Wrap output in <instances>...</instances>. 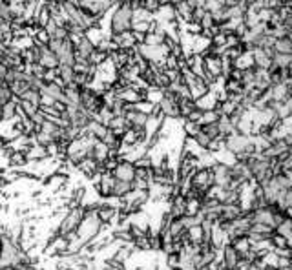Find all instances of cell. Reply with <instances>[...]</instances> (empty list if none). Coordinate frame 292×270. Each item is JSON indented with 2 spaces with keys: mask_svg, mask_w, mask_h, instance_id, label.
<instances>
[{
  "mask_svg": "<svg viewBox=\"0 0 292 270\" xmlns=\"http://www.w3.org/2000/svg\"><path fill=\"white\" fill-rule=\"evenodd\" d=\"M194 141L197 143V146H199V148H203V150H206V148H208V144H210V139L205 134H203V132H199V134L195 135Z\"/></svg>",
  "mask_w": 292,
  "mask_h": 270,
  "instance_id": "33",
  "label": "cell"
},
{
  "mask_svg": "<svg viewBox=\"0 0 292 270\" xmlns=\"http://www.w3.org/2000/svg\"><path fill=\"white\" fill-rule=\"evenodd\" d=\"M274 50H276V53H292V37L276 38Z\"/></svg>",
  "mask_w": 292,
  "mask_h": 270,
  "instance_id": "20",
  "label": "cell"
},
{
  "mask_svg": "<svg viewBox=\"0 0 292 270\" xmlns=\"http://www.w3.org/2000/svg\"><path fill=\"white\" fill-rule=\"evenodd\" d=\"M88 130L91 132V137H93V139H97V141H101V139L104 137L106 132H108V126H104V124H101V122H97V120H91L90 126H88Z\"/></svg>",
  "mask_w": 292,
  "mask_h": 270,
  "instance_id": "19",
  "label": "cell"
},
{
  "mask_svg": "<svg viewBox=\"0 0 292 270\" xmlns=\"http://www.w3.org/2000/svg\"><path fill=\"white\" fill-rule=\"evenodd\" d=\"M53 101L52 97H48V95H40V106H53Z\"/></svg>",
  "mask_w": 292,
  "mask_h": 270,
  "instance_id": "38",
  "label": "cell"
},
{
  "mask_svg": "<svg viewBox=\"0 0 292 270\" xmlns=\"http://www.w3.org/2000/svg\"><path fill=\"white\" fill-rule=\"evenodd\" d=\"M6 161H8L9 168H17V170H24L28 166V163H30L24 152H11Z\"/></svg>",
  "mask_w": 292,
  "mask_h": 270,
  "instance_id": "13",
  "label": "cell"
},
{
  "mask_svg": "<svg viewBox=\"0 0 292 270\" xmlns=\"http://www.w3.org/2000/svg\"><path fill=\"white\" fill-rule=\"evenodd\" d=\"M124 119L128 122V128H144L148 122V115L132 108V104H126V112H124Z\"/></svg>",
  "mask_w": 292,
  "mask_h": 270,
  "instance_id": "6",
  "label": "cell"
},
{
  "mask_svg": "<svg viewBox=\"0 0 292 270\" xmlns=\"http://www.w3.org/2000/svg\"><path fill=\"white\" fill-rule=\"evenodd\" d=\"M83 219H84L83 206L69 208V210H68L66 214L60 218L59 225L55 226V230H57V234H59V236H62V237H69V236L77 234L79 226H81V223H83Z\"/></svg>",
  "mask_w": 292,
  "mask_h": 270,
  "instance_id": "2",
  "label": "cell"
},
{
  "mask_svg": "<svg viewBox=\"0 0 292 270\" xmlns=\"http://www.w3.org/2000/svg\"><path fill=\"white\" fill-rule=\"evenodd\" d=\"M141 6L146 9L148 13L155 15V13H157V9L161 8V2H159V0H141Z\"/></svg>",
  "mask_w": 292,
  "mask_h": 270,
  "instance_id": "30",
  "label": "cell"
},
{
  "mask_svg": "<svg viewBox=\"0 0 292 270\" xmlns=\"http://www.w3.org/2000/svg\"><path fill=\"white\" fill-rule=\"evenodd\" d=\"M108 128L110 130H128V122L124 119V115H113Z\"/></svg>",
  "mask_w": 292,
  "mask_h": 270,
  "instance_id": "25",
  "label": "cell"
},
{
  "mask_svg": "<svg viewBox=\"0 0 292 270\" xmlns=\"http://www.w3.org/2000/svg\"><path fill=\"white\" fill-rule=\"evenodd\" d=\"M15 97L13 95V91H11V88H9V84H0V106H4L6 102H9L11 99Z\"/></svg>",
  "mask_w": 292,
  "mask_h": 270,
  "instance_id": "27",
  "label": "cell"
},
{
  "mask_svg": "<svg viewBox=\"0 0 292 270\" xmlns=\"http://www.w3.org/2000/svg\"><path fill=\"white\" fill-rule=\"evenodd\" d=\"M59 69V77L66 83V86L71 81H73V75H75V71H73V66H59L57 68Z\"/></svg>",
  "mask_w": 292,
  "mask_h": 270,
  "instance_id": "26",
  "label": "cell"
},
{
  "mask_svg": "<svg viewBox=\"0 0 292 270\" xmlns=\"http://www.w3.org/2000/svg\"><path fill=\"white\" fill-rule=\"evenodd\" d=\"M217 102H219V101H217L216 93H214V91H208L206 95H203V97H199L195 101V108H199L201 112H206V110H214Z\"/></svg>",
  "mask_w": 292,
  "mask_h": 270,
  "instance_id": "14",
  "label": "cell"
},
{
  "mask_svg": "<svg viewBox=\"0 0 292 270\" xmlns=\"http://www.w3.org/2000/svg\"><path fill=\"white\" fill-rule=\"evenodd\" d=\"M214 24H216V20H214V15H212L210 11H205V15H203L201 20H199L201 30H208V28H212Z\"/></svg>",
  "mask_w": 292,
  "mask_h": 270,
  "instance_id": "32",
  "label": "cell"
},
{
  "mask_svg": "<svg viewBox=\"0 0 292 270\" xmlns=\"http://www.w3.org/2000/svg\"><path fill=\"white\" fill-rule=\"evenodd\" d=\"M201 117H203V112L199 110V108H195V110H192V112L188 113L185 119H187V120H194V122H199V120H201Z\"/></svg>",
  "mask_w": 292,
  "mask_h": 270,
  "instance_id": "36",
  "label": "cell"
},
{
  "mask_svg": "<svg viewBox=\"0 0 292 270\" xmlns=\"http://www.w3.org/2000/svg\"><path fill=\"white\" fill-rule=\"evenodd\" d=\"M0 270H20V269H17L15 265H4V267H0Z\"/></svg>",
  "mask_w": 292,
  "mask_h": 270,
  "instance_id": "39",
  "label": "cell"
},
{
  "mask_svg": "<svg viewBox=\"0 0 292 270\" xmlns=\"http://www.w3.org/2000/svg\"><path fill=\"white\" fill-rule=\"evenodd\" d=\"M219 120V113L216 110H206V112H203V117L199 120V124H212V122H217Z\"/></svg>",
  "mask_w": 292,
  "mask_h": 270,
  "instance_id": "28",
  "label": "cell"
},
{
  "mask_svg": "<svg viewBox=\"0 0 292 270\" xmlns=\"http://www.w3.org/2000/svg\"><path fill=\"white\" fill-rule=\"evenodd\" d=\"M57 75H59V69H57V68H53V69H46L44 75H42V81H44V83H53V81L57 79Z\"/></svg>",
  "mask_w": 292,
  "mask_h": 270,
  "instance_id": "35",
  "label": "cell"
},
{
  "mask_svg": "<svg viewBox=\"0 0 292 270\" xmlns=\"http://www.w3.org/2000/svg\"><path fill=\"white\" fill-rule=\"evenodd\" d=\"M168 270H179V269H168Z\"/></svg>",
  "mask_w": 292,
  "mask_h": 270,
  "instance_id": "40",
  "label": "cell"
},
{
  "mask_svg": "<svg viewBox=\"0 0 292 270\" xmlns=\"http://www.w3.org/2000/svg\"><path fill=\"white\" fill-rule=\"evenodd\" d=\"M113 185H115V177H113L112 172H101V175H99V181L93 185V190L97 192V195L101 197V199H110L113 194Z\"/></svg>",
  "mask_w": 292,
  "mask_h": 270,
  "instance_id": "4",
  "label": "cell"
},
{
  "mask_svg": "<svg viewBox=\"0 0 292 270\" xmlns=\"http://www.w3.org/2000/svg\"><path fill=\"white\" fill-rule=\"evenodd\" d=\"M163 99V90L159 88H148V93H146V101H150L154 104H159Z\"/></svg>",
  "mask_w": 292,
  "mask_h": 270,
  "instance_id": "29",
  "label": "cell"
},
{
  "mask_svg": "<svg viewBox=\"0 0 292 270\" xmlns=\"http://www.w3.org/2000/svg\"><path fill=\"white\" fill-rule=\"evenodd\" d=\"M135 254H137V250H135L134 243H120L119 247H117V250L113 252V257L122 263H128Z\"/></svg>",
  "mask_w": 292,
  "mask_h": 270,
  "instance_id": "9",
  "label": "cell"
},
{
  "mask_svg": "<svg viewBox=\"0 0 292 270\" xmlns=\"http://www.w3.org/2000/svg\"><path fill=\"white\" fill-rule=\"evenodd\" d=\"M108 62V53L103 51V50H93L91 51V55L88 57V64H90L91 68H101L103 64H106Z\"/></svg>",
  "mask_w": 292,
  "mask_h": 270,
  "instance_id": "17",
  "label": "cell"
},
{
  "mask_svg": "<svg viewBox=\"0 0 292 270\" xmlns=\"http://www.w3.org/2000/svg\"><path fill=\"white\" fill-rule=\"evenodd\" d=\"M201 132L206 137H208L210 141H214V139H217V137H221V132H219V126H217V122H212V124H203L201 126Z\"/></svg>",
  "mask_w": 292,
  "mask_h": 270,
  "instance_id": "22",
  "label": "cell"
},
{
  "mask_svg": "<svg viewBox=\"0 0 292 270\" xmlns=\"http://www.w3.org/2000/svg\"><path fill=\"white\" fill-rule=\"evenodd\" d=\"M18 108L22 110L26 117H33V115L40 110V106L38 104H33V102H30V101H22V99H18Z\"/></svg>",
  "mask_w": 292,
  "mask_h": 270,
  "instance_id": "21",
  "label": "cell"
},
{
  "mask_svg": "<svg viewBox=\"0 0 292 270\" xmlns=\"http://www.w3.org/2000/svg\"><path fill=\"white\" fill-rule=\"evenodd\" d=\"M241 44V38L236 35V33H230V35H226V40H225V48H236V46Z\"/></svg>",
  "mask_w": 292,
  "mask_h": 270,
  "instance_id": "34",
  "label": "cell"
},
{
  "mask_svg": "<svg viewBox=\"0 0 292 270\" xmlns=\"http://www.w3.org/2000/svg\"><path fill=\"white\" fill-rule=\"evenodd\" d=\"M4 2H9V0H4Z\"/></svg>",
  "mask_w": 292,
  "mask_h": 270,
  "instance_id": "41",
  "label": "cell"
},
{
  "mask_svg": "<svg viewBox=\"0 0 292 270\" xmlns=\"http://www.w3.org/2000/svg\"><path fill=\"white\" fill-rule=\"evenodd\" d=\"M24 153H26L28 161H31V163H35V161H42V159L48 157V150H46V146L37 144L35 141L28 146V150L24 152Z\"/></svg>",
  "mask_w": 292,
  "mask_h": 270,
  "instance_id": "10",
  "label": "cell"
},
{
  "mask_svg": "<svg viewBox=\"0 0 292 270\" xmlns=\"http://www.w3.org/2000/svg\"><path fill=\"white\" fill-rule=\"evenodd\" d=\"M181 130H183L185 137H192V139H194L195 135L201 132V124H199V122H194V120L181 119Z\"/></svg>",
  "mask_w": 292,
  "mask_h": 270,
  "instance_id": "16",
  "label": "cell"
},
{
  "mask_svg": "<svg viewBox=\"0 0 292 270\" xmlns=\"http://www.w3.org/2000/svg\"><path fill=\"white\" fill-rule=\"evenodd\" d=\"M113 177L117 181H132L135 179V165L132 161H128L126 157H120L119 165L115 166V170H113Z\"/></svg>",
  "mask_w": 292,
  "mask_h": 270,
  "instance_id": "5",
  "label": "cell"
},
{
  "mask_svg": "<svg viewBox=\"0 0 292 270\" xmlns=\"http://www.w3.org/2000/svg\"><path fill=\"white\" fill-rule=\"evenodd\" d=\"M119 97L122 99V101L126 102V104H135V102H139V101H142V99L139 97V93H137L135 90H132V88H126V90L120 93Z\"/></svg>",
  "mask_w": 292,
  "mask_h": 270,
  "instance_id": "23",
  "label": "cell"
},
{
  "mask_svg": "<svg viewBox=\"0 0 292 270\" xmlns=\"http://www.w3.org/2000/svg\"><path fill=\"white\" fill-rule=\"evenodd\" d=\"M37 46V44H35ZM38 64L46 69H53V68H59V59H57V55L46 46H38Z\"/></svg>",
  "mask_w": 292,
  "mask_h": 270,
  "instance_id": "7",
  "label": "cell"
},
{
  "mask_svg": "<svg viewBox=\"0 0 292 270\" xmlns=\"http://www.w3.org/2000/svg\"><path fill=\"white\" fill-rule=\"evenodd\" d=\"M40 95H48L53 101H62L64 99V88H60L59 84L55 83H44L40 88Z\"/></svg>",
  "mask_w": 292,
  "mask_h": 270,
  "instance_id": "11",
  "label": "cell"
},
{
  "mask_svg": "<svg viewBox=\"0 0 292 270\" xmlns=\"http://www.w3.org/2000/svg\"><path fill=\"white\" fill-rule=\"evenodd\" d=\"M134 33V38L137 44H142L144 42V37H146V33H141V31H132Z\"/></svg>",
  "mask_w": 292,
  "mask_h": 270,
  "instance_id": "37",
  "label": "cell"
},
{
  "mask_svg": "<svg viewBox=\"0 0 292 270\" xmlns=\"http://www.w3.org/2000/svg\"><path fill=\"white\" fill-rule=\"evenodd\" d=\"M221 88L226 91V95H228V93H243V84H241V81H236L232 77H226L225 81H223V86H221Z\"/></svg>",
  "mask_w": 292,
  "mask_h": 270,
  "instance_id": "18",
  "label": "cell"
},
{
  "mask_svg": "<svg viewBox=\"0 0 292 270\" xmlns=\"http://www.w3.org/2000/svg\"><path fill=\"white\" fill-rule=\"evenodd\" d=\"M17 110H18V97H13L9 102L0 106V120L13 122L17 119Z\"/></svg>",
  "mask_w": 292,
  "mask_h": 270,
  "instance_id": "8",
  "label": "cell"
},
{
  "mask_svg": "<svg viewBox=\"0 0 292 270\" xmlns=\"http://www.w3.org/2000/svg\"><path fill=\"white\" fill-rule=\"evenodd\" d=\"M68 183H71V175H66V173L60 172H53L50 175H46L42 179V188H44L48 194H57L60 188L66 186Z\"/></svg>",
  "mask_w": 292,
  "mask_h": 270,
  "instance_id": "3",
  "label": "cell"
},
{
  "mask_svg": "<svg viewBox=\"0 0 292 270\" xmlns=\"http://www.w3.org/2000/svg\"><path fill=\"white\" fill-rule=\"evenodd\" d=\"M124 31H132V8L128 2L112 9L108 22V35H120Z\"/></svg>",
  "mask_w": 292,
  "mask_h": 270,
  "instance_id": "1",
  "label": "cell"
},
{
  "mask_svg": "<svg viewBox=\"0 0 292 270\" xmlns=\"http://www.w3.org/2000/svg\"><path fill=\"white\" fill-rule=\"evenodd\" d=\"M272 60L276 62L279 68H289L292 64V53H276Z\"/></svg>",
  "mask_w": 292,
  "mask_h": 270,
  "instance_id": "24",
  "label": "cell"
},
{
  "mask_svg": "<svg viewBox=\"0 0 292 270\" xmlns=\"http://www.w3.org/2000/svg\"><path fill=\"white\" fill-rule=\"evenodd\" d=\"M188 90H190V97L194 99V101H197L199 97H203V95H206V93H208L210 86L205 83L203 79H199V77H197L194 83L188 86Z\"/></svg>",
  "mask_w": 292,
  "mask_h": 270,
  "instance_id": "12",
  "label": "cell"
},
{
  "mask_svg": "<svg viewBox=\"0 0 292 270\" xmlns=\"http://www.w3.org/2000/svg\"><path fill=\"white\" fill-rule=\"evenodd\" d=\"M132 190H134V181L130 183V181H117V179H115L112 197H115V199H120V197H124L126 194H130Z\"/></svg>",
  "mask_w": 292,
  "mask_h": 270,
  "instance_id": "15",
  "label": "cell"
},
{
  "mask_svg": "<svg viewBox=\"0 0 292 270\" xmlns=\"http://www.w3.org/2000/svg\"><path fill=\"white\" fill-rule=\"evenodd\" d=\"M20 99H22V101H30V102H33V104L40 106V91L38 90H28Z\"/></svg>",
  "mask_w": 292,
  "mask_h": 270,
  "instance_id": "31",
  "label": "cell"
}]
</instances>
